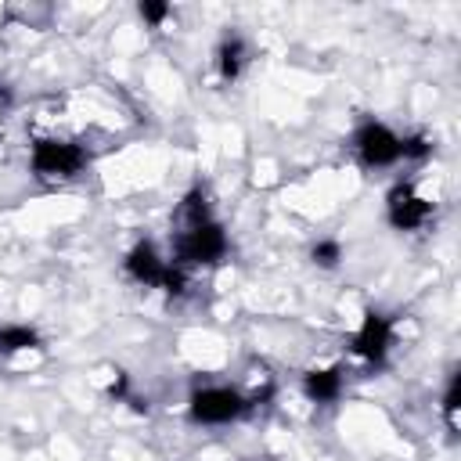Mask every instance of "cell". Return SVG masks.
<instances>
[{
    "label": "cell",
    "mask_w": 461,
    "mask_h": 461,
    "mask_svg": "<svg viewBox=\"0 0 461 461\" xmlns=\"http://www.w3.org/2000/svg\"><path fill=\"white\" fill-rule=\"evenodd\" d=\"M227 230L216 223V220H205V223H194V227H184L173 241V252H176V263H194V267H216L227 259Z\"/></svg>",
    "instance_id": "1"
},
{
    "label": "cell",
    "mask_w": 461,
    "mask_h": 461,
    "mask_svg": "<svg viewBox=\"0 0 461 461\" xmlns=\"http://www.w3.org/2000/svg\"><path fill=\"white\" fill-rule=\"evenodd\" d=\"M122 267H126V274H130L133 281L151 285V288H162L166 295H180V292H184V270L173 267V263H166V259L155 252L151 241H137V245L126 252Z\"/></svg>",
    "instance_id": "2"
},
{
    "label": "cell",
    "mask_w": 461,
    "mask_h": 461,
    "mask_svg": "<svg viewBox=\"0 0 461 461\" xmlns=\"http://www.w3.org/2000/svg\"><path fill=\"white\" fill-rule=\"evenodd\" d=\"M252 403L230 389V385H205V389H194L191 393V403H187V414L191 421L198 425H227V421H238L241 414H249Z\"/></svg>",
    "instance_id": "3"
},
{
    "label": "cell",
    "mask_w": 461,
    "mask_h": 461,
    "mask_svg": "<svg viewBox=\"0 0 461 461\" xmlns=\"http://www.w3.org/2000/svg\"><path fill=\"white\" fill-rule=\"evenodd\" d=\"M29 166H32L36 176H76V173L86 166V151H83L79 144H68V140L40 137V140L32 144Z\"/></svg>",
    "instance_id": "4"
},
{
    "label": "cell",
    "mask_w": 461,
    "mask_h": 461,
    "mask_svg": "<svg viewBox=\"0 0 461 461\" xmlns=\"http://www.w3.org/2000/svg\"><path fill=\"white\" fill-rule=\"evenodd\" d=\"M353 151L360 158V166L367 169H382V166H393L400 162V137L385 126V122H364L357 133H353Z\"/></svg>",
    "instance_id": "5"
},
{
    "label": "cell",
    "mask_w": 461,
    "mask_h": 461,
    "mask_svg": "<svg viewBox=\"0 0 461 461\" xmlns=\"http://www.w3.org/2000/svg\"><path fill=\"white\" fill-rule=\"evenodd\" d=\"M389 342H393V317H385L378 310H367L360 328L349 339V349L367 364H382L385 353H389Z\"/></svg>",
    "instance_id": "6"
},
{
    "label": "cell",
    "mask_w": 461,
    "mask_h": 461,
    "mask_svg": "<svg viewBox=\"0 0 461 461\" xmlns=\"http://www.w3.org/2000/svg\"><path fill=\"white\" fill-rule=\"evenodd\" d=\"M385 216H389V223L396 230H418L421 223H429L432 205L421 194H414L411 184H396L389 191V198H385Z\"/></svg>",
    "instance_id": "7"
},
{
    "label": "cell",
    "mask_w": 461,
    "mask_h": 461,
    "mask_svg": "<svg viewBox=\"0 0 461 461\" xmlns=\"http://www.w3.org/2000/svg\"><path fill=\"white\" fill-rule=\"evenodd\" d=\"M303 393L313 403H331L342 393V367H313L303 375Z\"/></svg>",
    "instance_id": "8"
},
{
    "label": "cell",
    "mask_w": 461,
    "mask_h": 461,
    "mask_svg": "<svg viewBox=\"0 0 461 461\" xmlns=\"http://www.w3.org/2000/svg\"><path fill=\"white\" fill-rule=\"evenodd\" d=\"M245 61H249L245 40H241V36H227V40L220 43V50H216V68H220V76H223V79H238L241 68H245Z\"/></svg>",
    "instance_id": "9"
},
{
    "label": "cell",
    "mask_w": 461,
    "mask_h": 461,
    "mask_svg": "<svg viewBox=\"0 0 461 461\" xmlns=\"http://www.w3.org/2000/svg\"><path fill=\"white\" fill-rule=\"evenodd\" d=\"M40 335L25 324H0V353H22V349H36Z\"/></svg>",
    "instance_id": "10"
},
{
    "label": "cell",
    "mask_w": 461,
    "mask_h": 461,
    "mask_svg": "<svg viewBox=\"0 0 461 461\" xmlns=\"http://www.w3.org/2000/svg\"><path fill=\"white\" fill-rule=\"evenodd\" d=\"M176 216H180V223H184V227H194V223H205V220H212V216H209V205H205V194H202L198 187L184 194V202H180Z\"/></svg>",
    "instance_id": "11"
},
{
    "label": "cell",
    "mask_w": 461,
    "mask_h": 461,
    "mask_svg": "<svg viewBox=\"0 0 461 461\" xmlns=\"http://www.w3.org/2000/svg\"><path fill=\"white\" fill-rule=\"evenodd\" d=\"M429 155H432V144H429L425 133L400 137V158H414V162H421V158H429Z\"/></svg>",
    "instance_id": "12"
},
{
    "label": "cell",
    "mask_w": 461,
    "mask_h": 461,
    "mask_svg": "<svg viewBox=\"0 0 461 461\" xmlns=\"http://www.w3.org/2000/svg\"><path fill=\"white\" fill-rule=\"evenodd\" d=\"M457 403H461V375H450L447 393H443V418L450 429H457Z\"/></svg>",
    "instance_id": "13"
},
{
    "label": "cell",
    "mask_w": 461,
    "mask_h": 461,
    "mask_svg": "<svg viewBox=\"0 0 461 461\" xmlns=\"http://www.w3.org/2000/svg\"><path fill=\"white\" fill-rule=\"evenodd\" d=\"M310 256H313L317 267H339V259H342V245H339L335 238H324V241H317V245L310 249Z\"/></svg>",
    "instance_id": "14"
},
{
    "label": "cell",
    "mask_w": 461,
    "mask_h": 461,
    "mask_svg": "<svg viewBox=\"0 0 461 461\" xmlns=\"http://www.w3.org/2000/svg\"><path fill=\"white\" fill-rule=\"evenodd\" d=\"M137 11H140V18L151 22V25H162V22L169 18V4H148V0H144Z\"/></svg>",
    "instance_id": "15"
}]
</instances>
